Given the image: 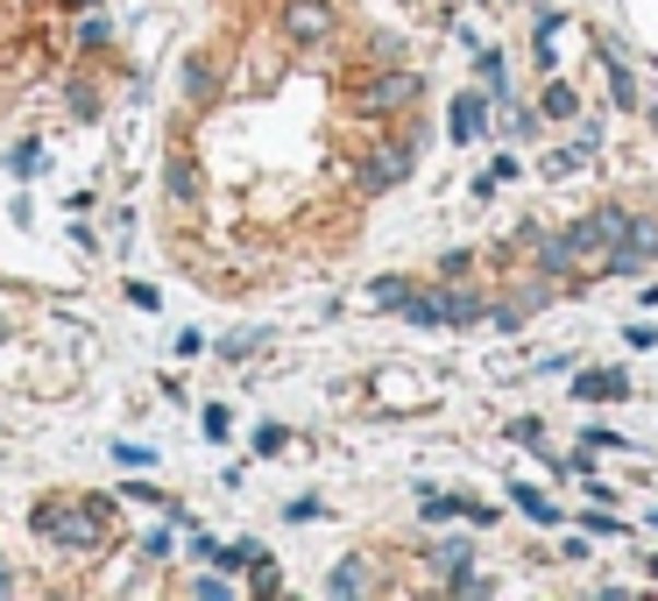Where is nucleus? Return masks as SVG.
I'll list each match as a JSON object with an SVG mask.
<instances>
[{
  "label": "nucleus",
  "mask_w": 658,
  "mask_h": 601,
  "mask_svg": "<svg viewBox=\"0 0 658 601\" xmlns=\"http://www.w3.org/2000/svg\"><path fill=\"white\" fill-rule=\"evenodd\" d=\"M213 93H220L213 57H185V64H177V99H185V107L199 114V107H213Z\"/></svg>",
  "instance_id": "5"
},
{
  "label": "nucleus",
  "mask_w": 658,
  "mask_h": 601,
  "mask_svg": "<svg viewBox=\"0 0 658 601\" xmlns=\"http://www.w3.org/2000/svg\"><path fill=\"white\" fill-rule=\"evenodd\" d=\"M0 594H8V574H0Z\"/></svg>",
  "instance_id": "12"
},
{
  "label": "nucleus",
  "mask_w": 658,
  "mask_h": 601,
  "mask_svg": "<svg viewBox=\"0 0 658 601\" xmlns=\"http://www.w3.org/2000/svg\"><path fill=\"white\" fill-rule=\"evenodd\" d=\"M354 107H362L368 120H390V114H411L418 107V79L397 64H376L362 85H354Z\"/></svg>",
  "instance_id": "2"
},
{
  "label": "nucleus",
  "mask_w": 658,
  "mask_h": 601,
  "mask_svg": "<svg viewBox=\"0 0 658 601\" xmlns=\"http://www.w3.org/2000/svg\"><path fill=\"white\" fill-rule=\"evenodd\" d=\"M64 8H99V0H64Z\"/></svg>",
  "instance_id": "11"
},
{
  "label": "nucleus",
  "mask_w": 658,
  "mask_h": 601,
  "mask_svg": "<svg viewBox=\"0 0 658 601\" xmlns=\"http://www.w3.org/2000/svg\"><path fill=\"white\" fill-rule=\"evenodd\" d=\"M114 460H121V468H149L156 453H149V446H114Z\"/></svg>",
  "instance_id": "9"
},
{
  "label": "nucleus",
  "mask_w": 658,
  "mask_h": 601,
  "mask_svg": "<svg viewBox=\"0 0 658 601\" xmlns=\"http://www.w3.org/2000/svg\"><path fill=\"white\" fill-rule=\"evenodd\" d=\"M36 531L50 538V545L93 559V552H107V538H114V503H107V495H93V503H43L36 509Z\"/></svg>",
  "instance_id": "1"
},
{
  "label": "nucleus",
  "mask_w": 658,
  "mask_h": 601,
  "mask_svg": "<svg viewBox=\"0 0 658 601\" xmlns=\"http://www.w3.org/2000/svg\"><path fill=\"white\" fill-rule=\"evenodd\" d=\"M220 354H227V361H242V354H256V333H234V340H220Z\"/></svg>",
  "instance_id": "10"
},
{
  "label": "nucleus",
  "mask_w": 658,
  "mask_h": 601,
  "mask_svg": "<svg viewBox=\"0 0 658 601\" xmlns=\"http://www.w3.org/2000/svg\"><path fill=\"white\" fill-rule=\"evenodd\" d=\"M36 156H43L36 142H14V149H8V170H14V177H36Z\"/></svg>",
  "instance_id": "8"
},
{
  "label": "nucleus",
  "mask_w": 658,
  "mask_h": 601,
  "mask_svg": "<svg viewBox=\"0 0 658 601\" xmlns=\"http://www.w3.org/2000/svg\"><path fill=\"white\" fill-rule=\"evenodd\" d=\"M163 199H171V213H191V205H199V156H191V149H171V156H163Z\"/></svg>",
  "instance_id": "4"
},
{
  "label": "nucleus",
  "mask_w": 658,
  "mask_h": 601,
  "mask_svg": "<svg viewBox=\"0 0 658 601\" xmlns=\"http://www.w3.org/2000/svg\"><path fill=\"white\" fill-rule=\"evenodd\" d=\"M107 43H114L107 14H93V8H85V22H79V50H107Z\"/></svg>",
  "instance_id": "7"
},
{
  "label": "nucleus",
  "mask_w": 658,
  "mask_h": 601,
  "mask_svg": "<svg viewBox=\"0 0 658 601\" xmlns=\"http://www.w3.org/2000/svg\"><path fill=\"white\" fill-rule=\"evenodd\" d=\"M277 28H283V43L319 50V43H333V8H326V0H283V8H277Z\"/></svg>",
  "instance_id": "3"
},
{
  "label": "nucleus",
  "mask_w": 658,
  "mask_h": 601,
  "mask_svg": "<svg viewBox=\"0 0 658 601\" xmlns=\"http://www.w3.org/2000/svg\"><path fill=\"white\" fill-rule=\"evenodd\" d=\"M64 107L79 120H99V85L85 79V71H71V79H64Z\"/></svg>",
  "instance_id": "6"
}]
</instances>
